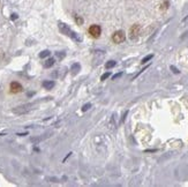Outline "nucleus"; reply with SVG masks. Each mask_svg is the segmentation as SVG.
<instances>
[{"mask_svg": "<svg viewBox=\"0 0 188 187\" xmlns=\"http://www.w3.org/2000/svg\"><path fill=\"white\" fill-rule=\"evenodd\" d=\"M10 91L13 94H18L22 91V85L19 82H12L10 83Z\"/></svg>", "mask_w": 188, "mask_h": 187, "instance_id": "obj_6", "label": "nucleus"}, {"mask_svg": "<svg viewBox=\"0 0 188 187\" xmlns=\"http://www.w3.org/2000/svg\"><path fill=\"white\" fill-rule=\"evenodd\" d=\"M88 31H89V34L94 38H98L101 36V34H102V28H101L99 26H97V24H93V26L89 28Z\"/></svg>", "mask_w": 188, "mask_h": 187, "instance_id": "obj_3", "label": "nucleus"}, {"mask_svg": "<svg viewBox=\"0 0 188 187\" xmlns=\"http://www.w3.org/2000/svg\"><path fill=\"white\" fill-rule=\"evenodd\" d=\"M48 136H50V134H45L44 136H39V138H32V139H31V142L37 143V142H39V141H43V140H45V139H47Z\"/></svg>", "mask_w": 188, "mask_h": 187, "instance_id": "obj_10", "label": "nucleus"}, {"mask_svg": "<svg viewBox=\"0 0 188 187\" xmlns=\"http://www.w3.org/2000/svg\"><path fill=\"white\" fill-rule=\"evenodd\" d=\"M171 69H172V71H173L174 73H177V74L179 73V71L177 69V68H176V67H174V66H171Z\"/></svg>", "mask_w": 188, "mask_h": 187, "instance_id": "obj_19", "label": "nucleus"}, {"mask_svg": "<svg viewBox=\"0 0 188 187\" xmlns=\"http://www.w3.org/2000/svg\"><path fill=\"white\" fill-rule=\"evenodd\" d=\"M43 87H44V89L51 90V89L54 87V82H53V81H44V82H43Z\"/></svg>", "mask_w": 188, "mask_h": 187, "instance_id": "obj_8", "label": "nucleus"}, {"mask_svg": "<svg viewBox=\"0 0 188 187\" xmlns=\"http://www.w3.org/2000/svg\"><path fill=\"white\" fill-rule=\"evenodd\" d=\"M115 64H117V63H115L114 60H110V61H107V63L105 64V67H106L107 69H110V68L114 67V66H115Z\"/></svg>", "mask_w": 188, "mask_h": 187, "instance_id": "obj_11", "label": "nucleus"}, {"mask_svg": "<svg viewBox=\"0 0 188 187\" xmlns=\"http://www.w3.org/2000/svg\"><path fill=\"white\" fill-rule=\"evenodd\" d=\"M152 57H153V54H149V56H147L145 58H143V59H142V64H145V63H148L149 60H151V59H152Z\"/></svg>", "mask_w": 188, "mask_h": 187, "instance_id": "obj_14", "label": "nucleus"}, {"mask_svg": "<svg viewBox=\"0 0 188 187\" xmlns=\"http://www.w3.org/2000/svg\"><path fill=\"white\" fill-rule=\"evenodd\" d=\"M75 21H76V23H77L79 26L83 24V19H82V18H79V16H76L75 15Z\"/></svg>", "mask_w": 188, "mask_h": 187, "instance_id": "obj_16", "label": "nucleus"}, {"mask_svg": "<svg viewBox=\"0 0 188 187\" xmlns=\"http://www.w3.org/2000/svg\"><path fill=\"white\" fill-rule=\"evenodd\" d=\"M121 75H122V73H118V74H115V75H114V76H113L112 79H113V80H117V79H118V77H120Z\"/></svg>", "mask_w": 188, "mask_h": 187, "instance_id": "obj_18", "label": "nucleus"}, {"mask_svg": "<svg viewBox=\"0 0 188 187\" xmlns=\"http://www.w3.org/2000/svg\"><path fill=\"white\" fill-rule=\"evenodd\" d=\"M140 30H141V27L139 24H134L132 28H131V30H129V38L131 39H135V38L139 37Z\"/></svg>", "mask_w": 188, "mask_h": 187, "instance_id": "obj_4", "label": "nucleus"}, {"mask_svg": "<svg viewBox=\"0 0 188 187\" xmlns=\"http://www.w3.org/2000/svg\"><path fill=\"white\" fill-rule=\"evenodd\" d=\"M90 107H91V104H90V103L84 104V105H83V107H82V111H83V112H85V111H88Z\"/></svg>", "mask_w": 188, "mask_h": 187, "instance_id": "obj_15", "label": "nucleus"}, {"mask_svg": "<svg viewBox=\"0 0 188 187\" xmlns=\"http://www.w3.org/2000/svg\"><path fill=\"white\" fill-rule=\"evenodd\" d=\"M125 39H126V35H125V32L122 30H118L112 35V40L115 44H120Z\"/></svg>", "mask_w": 188, "mask_h": 187, "instance_id": "obj_2", "label": "nucleus"}, {"mask_svg": "<svg viewBox=\"0 0 188 187\" xmlns=\"http://www.w3.org/2000/svg\"><path fill=\"white\" fill-rule=\"evenodd\" d=\"M110 75H111V73H109V72H107V73H105V74L102 75V77H101V80H102V81H104V80H106L107 77H110Z\"/></svg>", "mask_w": 188, "mask_h": 187, "instance_id": "obj_17", "label": "nucleus"}, {"mask_svg": "<svg viewBox=\"0 0 188 187\" xmlns=\"http://www.w3.org/2000/svg\"><path fill=\"white\" fill-rule=\"evenodd\" d=\"M48 56H50V51H47V50H45V51H43V52L39 53V58H46V57Z\"/></svg>", "mask_w": 188, "mask_h": 187, "instance_id": "obj_13", "label": "nucleus"}, {"mask_svg": "<svg viewBox=\"0 0 188 187\" xmlns=\"http://www.w3.org/2000/svg\"><path fill=\"white\" fill-rule=\"evenodd\" d=\"M54 63H56V60L53 58H48V59H46V61L44 63V67L45 68H50V67H52L54 65Z\"/></svg>", "mask_w": 188, "mask_h": 187, "instance_id": "obj_9", "label": "nucleus"}, {"mask_svg": "<svg viewBox=\"0 0 188 187\" xmlns=\"http://www.w3.org/2000/svg\"><path fill=\"white\" fill-rule=\"evenodd\" d=\"M31 106H32V104H26V105H22V106H19V107H15L13 110V112L18 113V114H22V113L28 112L29 110L31 109Z\"/></svg>", "mask_w": 188, "mask_h": 187, "instance_id": "obj_5", "label": "nucleus"}, {"mask_svg": "<svg viewBox=\"0 0 188 187\" xmlns=\"http://www.w3.org/2000/svg\"><path fill=\"white\" fill-rule=\"evenodd\" d=\"M80 71H81V65L79 63H75V64L70 66V73L73 75H76Z\"/></svg>", "mask_w": 188, "mask_h": 187, "instance_id": "obj_7", "label": "nucleus"}, {"mask_svg": "<svg viewBox=\"0 0 188 187\" xmlns=\"http://www.w3.org/2000/svg\"><path fill=\"white\" fill-rule=\"evenodd\" d=\"M56 57L58 58V59H60V60H61V59H64V58L66 57V53H65L64 51H59V52H57L56 53Z\"/></svg>", "mask_w": 188, "mask_h": 187, "instance_id": "obj_12", "label": "nucleus"}, {"mask_svg": "<svg viewBox=\"0 0 188 187\" xmlns=\"http://www.w3.org/2000/svg\"><path fill=\"white\" fill-rule=\"evenodd\" d=\"M58 27H59V30L61 31V34H64V35H66V36H69V37H72L75 42H81V38L77 36V34L74 32L73 30H70V28L65 24V23H62V22H59L58 23Z\"/></svg>", "mask_w": 188, "mask_h": 187, "instance_id": "obj_1", "label": "nucleus"}]
</instances>
